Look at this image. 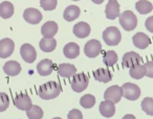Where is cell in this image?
<instances>
[{
  "label": "cell",
  "mask_w": 153,
  "mask_h": 119,
  "mask_svg": "<svg viewBox=\"0 0 153 119\" xmlns=\"http://www.w3.org/2000/svg\"><path fill=\"white\" fill-rule=\"evenodd\" d=\"M102 51V44L100 43V41L96 40H90L84 46V52L88 57H96Z\"/></svg>",
  "instance_id": "obj_6"
},
{
  "label": "cell",
  "mask_w": 153,
  "mask_h": 119,
  "mask_svg": "<svg viewBox=\"0 0 153 119\" xmlns=\"http://www.w3.org/2000/svg\"><path fill=\"white\" fill-rule=\"evenodd\" d=\"M122 39V34L117 27H107L103 32V40L108 46H117Z\"/></svg>",
  "instance_id": "obj_3"
},
{
  "label": "cell",
  "mask_w": 153,
  "mask_h": 119,
  "mask_svg": "<svg viewBox=\"0 0 153 119\" xmlns=\"http://www.w3.org/2000/svg\"><path fill=\"white\" fill-rule=\"evenodd\" d=\"M26 116L28 119H42L43 111L39 106H32L30 110L26 111Z\"/></svg>",
  "instance_id": "obj_29"
},
{
  "label": "cell",
  "mask_w": 153,
  "mask_h": 119,
  "mask_svg": "<svg viewBox=\"0 0 153 119\" xmlns=\"http://www.w3.org/2000/svg\"><path fill=\"white\" fill-rule=\"evenodd\" d=\"M68 119H83V114L80 110H76V109H74L71 110L67 115Z\"/></svg>",
  "instance_id": "obj_34"
},
{
  "label": "cell",
  "mask_w": 153,
  "mask_h": 119,
  "mask_svg": "<svg viewBox=\"0 0 153 119\" xmlns=\"http://www.w3.org/2000/svg\"><path fill=\"white\" fill-rule=\"evenodd\" d=\"M122 90H123V96L128 100H136L140 96V89L135 84H124L122 86Z\"/></svg>",
  "instance_id": "obj_5"
},
{
  "label": "cell",
  "mask_w": 153,
  "mask_h": 119,
  "mask_svg": "<svg viewBox=\"0 0 153 119\" xmlns=\"http://www.w3.org/2000/svg\"><path fill=\"white\" fill-rule=\"evenodd\" d=\"M80 104L84 109H91L96 104V97L91 94H85L80 99Z\"/></svg>",
  "instance_id": "obj_30"
},
{
  "label": "cell",
  "mask_w": 153,
  "mask_h": 119,
  "mask_svg": "<svg viewBox=\"0 0 153 119\" xmlns=\"http://www.w3.org/2000/svg\"><path fill=\"white\" fill-rule=\"evenodd\" d=\"M10 106V98L7 93L0 92V112H4Z\"/></svg>",
  "instance_id": "obj_32"
},
{
  "label": "cell",
  "mask_w": 153,
  "mask_h": 119,
  "mask_svg": "<svg viewBox=\"0 0 153 119\" xmlns=\"http://www.w3.org/2000/svg\"><path fill=\"white\" fill-rule=\"evenodd\" d=\"M106 18L109 20H114L115 18L120 17V4L117 0H109L105 9Z\"/></svg>",
  "instance_id": "obj_13"
},
{
  "label": "cell",
  "mask_w": 153,
  "mask_h": 119,
  "mask_svg": "<svg viewBox=\"0 0 153 119\" xmlns=\"http://www.w3.org/2000/svg\"><path fill=\"white\" fill-rule=\"evenodd\" d=\"M63 53L67 59H76L80 54V47L76 43L70 42L64 46Z\"/></svg>",
  "instance_id": "obj_21"
},
{
  "label": "cell",
  "mask_w": 153,
  "mask_h": 119,
  "mask_svg": "<svg viewBox=\"0 0 153 119\" xmlns=\"http://www.w3.org/2000/svg\"><path fill=\"white\" fill-rule=\"evenodd\" d=\"M53 119H62V118H60V117H56V118H53Z\"/></svg>",
  "instance_id": "obj_39"
},
{
  "label": "cell",
  "mask_w": 153,
  "mask_h": 119,
  "mask_svg": "<svg viewBox=\"0 0 153 119\" xmlns=\"http://www.w3.org/2000/svg\"><path fill=\"white\" fill-rule=\"evenodd\" d=\"M72 32H74L76 37H78V38H80V39H84L89 36L90 26H89V24L86 23V22H79V23H76V25L74 26Z\"/></svg>",
  "instance_id": "obj_17"
},
{
  "label": "cell",
  "mask_w": 153,
  "mask_h": 119,
  "mask_svg": "<svg viewBox=\"0 0 153 119\" xmlns=\"http://www.w3.org/2000/svg\"><path fill=\"white\" fill-rule=\"evenodd\" d=\"M140 61H142V57L140 54H137L134 51H129L124 54L123 60H122V66L124 68H132L140 64Z\"/></svg>",
  "instance_id": "obj_8"
},
{
  "label": "cell",
  "mask_w": 153,
  "mask_h": 119,
  "mask_svg": "<svg viewBox=\"0 0 153 119\" xmlns=\"http://www.w3.org/2000/svg\"><path fill=\"white\" fill-rule=\"evenodd\" d=\"M94 77L100 83H109L112 79V74L107 68H99L94 72Z\"/></svg>",
  "instance_id": "obj_20"
},
{
  "label": "cell",
  "mask_w": 153,
  "mask_h": 119,
  "mask_svg": "<svg viewBox=\"0 0 153 119\" xmlns=\"http://www.w3.org/2000/svg\"><path fill=\"white\" fill-rule=\"evenodd\" d=\"M3 71L9 76H16L21 71V65L16 61H9L3 66Z\"/></svg>",
  "instance_id": "obj_19"
},
{
  "label": "cell",
  "mask_w": 153,
  "mask_h": 119,
  "mask_svg": "<svg viewBox=\"0 0 153 119\" xmlns=\"http://www.w3.org/2000/svg\"><path fill=\"white\" fill-rule=\"evenodd\" d=\"M23 18L27 23L30 24H38L42 20V14L37 9H26L23 13Z\"/></svg>",
  "instance_id": "obj_12"
},
{
  "label": "cell",
  "mask_w": 153,
  "mask_h": 119,
  "mask_svg": "<svg viewBox=\"0 0 153 119\" xmlns=\"http://www.w3.org/2000/svg\"><path fill=\"white\" fill-rule=\"evenodd\" d=\"M58 32V24L55 21H47L41 27V34L43 38L51 39L55 37V35Z\"/></svg>",
  "instance_id": "obj_14"
},
{
  "label": "cell",
  "mask_w": 153,
  "mask_h": 119,
  "mask_svg": "<svg viewBox=\"0 0 153 119\" xmlns=\"http://www.w3.org/2000/svg\"><path fill=\"white\" fill-rule=\"evenodd\" d=\"M40 5L45 11H53L57 7V0H40Z\"/></svg>",
  "instance_id": "obj_33"
},
{
  "label": "cell",
  "mask_w": 153,
  "mask_h": 119,
  "mask_svg": "<svg viewBox=\"0 0 153 119\" xmlns=\"http://www.w3.org/2000/svg\"><path fill=\"white\" fill-rule=\"evenodd\" d=\"M120 24L127 32H131L137 26V18L131 11H125L120 15Z\"/></svg>",
  "instance_id": "obj_2"
},
{
  "label": "cell",
  "mask_w": 153,
  "mask_h": 119,
  "mask_svg": "<svg viewBox=\"0 0 153 119\" xmlns=\"http://www.w3.org/2000/svg\"><path fill=\"white\" fill-rule=\"evenodd\" d=\"M62 92V87L57 82H47L39 87L38 95L40 98L45 100L53 99L58 97Z\"/></svg>",
  "instance_id": "obj_1"
},
{
  "label": "cell",
  "mask_w": 153,
  "mask_h": 119,
  "mask_svg": "<svg viewBox=\"0 0 153 119\" xmlns=\"http://www.w3.org/2000/svg\"><path fill=\"white\" fill-rule=\"evenodd\" d=\"M144 67H145V69H146V76L150 77V79H153V61L146 62Z\"/></svg>",
  "instance_id": "obj_35"
},
{
  "label": "cell",
  "mask_w": 153,
  "mask_h": 119,
  "mask_svg": "<svg viewBox=\"0 0 153 119\" xmlns=\"http://www.w3.org/2000/svg\"><path fill=\"white\" fill-rule=\"evenodd\" d=\"M72 1H79V0H72Z\"/></svg>",
  "instance_id": "obj_40"
},
{
  "label": "cell",
  "mask_w": 153,
  "mask_h": 119,
  "mask_svg": "<svg viewBox=\"0 0 153 119\" xmlns=\"http://www.w3.org/2000/svg\"><path fill=\"white\" fill-rule=\"evenodd\" d=\"M14 14V5L9 1H3L0 3V17L3 19H9Z\"/></svg>",
  "instance_id": "obj_25"
},
{
  "label": "cell",
  "mask_w": 153,
  "mask_h": 119,
  "mask_svg": "<svg viewBox=\"0 0 153 119\" xmlns=\"http://www.w3.org/2000/svg\"><path fill=\"white\" fill-rule=\"evenodd\" d=\"M91 1L94 3H96V4H101V3H103L104 0H91Z\"/></svg>",
  "instance_id": "obj_38"
},
{
  "label": "cell",
  "mask_w": 153,
  "mask_h": 119,
  "mask_svg": "<svg viewBox=\"0 0 153 119\" xmlns=\"http://www.w3.org/2000/svg\"><path fill=\"white\" fill-rule=\"evenodd\" d=\"M129 73H130V76L134 79H140L146 75V69H145L144 65H136V66L132 67L130 68L129 70Z\"/></svg>",
  "instance_id": "obj_28"
},
{
  "label": "cell",
  "mask_w": 153,
  "mask_h": 119,
  "mask_svg": "<svg viewBox=\"0 0 153 119\" xmlns=\"http://www.w3.org/2000/svg\"><path fill=\"white\" fill-rule=\"evenodd\" d=\"M58 73L62 77H72L76 73V68L74 65L64 63L58 66Z\"/></svg>",
  "instance_id": "obj_22"
},
{
  "label": "cell",
  "mask_w": 153,
  "mask_h": 119,
  "mask_svg": "<svg viewBox=\"0 0 153 119\" xmlns=\"http://www.w3.org/2000/svg\"><path fill=\"white\" fill-rule=\"evenodd\" d=\"M88 83H89V79H88V76L84 72L76 73L72 76L71 81H70L71 89L74 92H76V93L83 92L88 87Z\"/></svg>",
  "instance_id": "obj_4"
},
{
  "label": "cell",
  "mask_w": 153,
  "mask_h": 119,
  "mask_svg": "<svg viewBox=\"0 0 153 119\" xmlns=\"http://www.w3.org/2000/svg\"><path fill=\"white\" fill-rule=\"evenodd\" d=\"M142 110L149 116H153V98L146 97L142 101Z\"/></svg>",
  "instance_id": "obj_31"
},
{
  "label": "cell",
  "mask_w": 153,
  "mask_h": 119,
  "mask_svg": "<svg viewBox=\"0 0 153 119\" xmlns=\"http://www.w3.org/2000/svg\"><path fill=\"white\" fill-rule=\"evenodd\" d=\"M122 97H123V90L120 86H111L104 93L105 100H110L113 104L121 101Z\"/></svg>",
  "instance_id": "obj_7"
},
{
  "label": "cell",
  "mask_w": 153,
  "mask_h": 119,
  "mask_svg": "<svg viewBox=\"0 0 153 119\" xmlns=\"http://www.w3.org/2000/svg\"><path fill=\"white\" fill-rule=\"evenodd\" d=\"M145 26H146L147 30L153 34V16L149 17L148 19L146 20V23H145Z\"/></svg>",
  "instance_id": "obj_36"
},
{
  "label": "cell",
  "mask_w": 153,
  "mask_h": 119,
  "mask_svg": "<svg viewBox=\"0 0 153 119\" xmlns=\"http://www.w3.org/2000/svg\"><path fill=\"white\" fill-rule=\"evenodd\" d=\"M14 104L16 108H18L21 111H27L33 106L30 97L25 93H20L15 96L14 98Z\"/></svg>",
  "instance_id": "obj_11"
},
{
  "label": "cell",
  "mask_w": 153,
  "mask_h": 119,
  "mask_svg": "<svg viewBox=\"0 0 153 119\" xmlns=\"http://www.w3.org/2000/svg\"><path fill=\"white\" fill-rule=\"evenodd\" d=\"M99 110H100L101 115L106 118H110L115 114V106L110 100H105V101L101 102Z\"/></svg>",
  "instance_id": "obj_18"
},
{
  "label": "cell",
  "mask_w": 153,
  "mask_h": 119,
  "mask_svg": "<svg viewBox=\"0 0 153 119\" xmlns=\"http://www.w3.org/2000/svg\"><path fill=\"white\" fill-rule=\"evenodd\" d=\"M123 119H136V118H135V116H134V115L127 114V115H125V116L123 117Z\"/></svg>",
  "instance_id": "obj_37"
},
{
  "label": "cell",
  "mask_w": 153,
  "mask_h": 119,
  "mask_svg": "<svg viewBox=\"0 0 153 119\" xmlns=\"http://www.w3.org/2000/svg\"><path fill=\"white\" fill-rule=\"evenodd\" d=\"M117 60H119V57H117V54L115 51L113 50L105 51L104 57H103V63L107 67H112L113 65H115L117 62Z\"/></svg>",
  "instance_id": "obj_27"
},
{
  "label": "cell",
  "mask_w": 153,
  "mask_h": 119,
  "mask_svg": "<svg viewBox=\"0 0 153 119\" xmlns=\"http://www.w3.org/2000/svg\"><path fill=\"white\" fill-rule=\"evenodd\" d=\"M80 16V9L76 5H69L65 9L63 14V18L68 22H71L76 20V18H79Z\"/></svg>",
  "instance_id": "obj_23"
},
{
  "label": "cell",
  "mask_w": 153,
  "mask_h": 119,
  "mask_svg": "<svg viewBox=\"0 0 153 119\" xmlns=\"http://www.w3.org/2000/svg\"><path fill=\"white\" fill-rule=\"evenodd\" d=\"M135 9L140 14L145 15V14H149L150 12H152L153 5L150 1H148V0H140V1L136 2Z\"/></svg>",
  "instance_id": "obj_26"
},
{
  "label": "cell",
  "mask_w": 153,
  "mask_h": 119,
  "mask_svg": "<svg viewBox=\"0 0 153 119\" xmlns=\"http://www.w3.org/2000/svg\"><path fill=\"white\" fill-rule=\"evenodd\" d=\"M53 70V63L51 60L45 59L42 60L41 62L38 63L37 65V71L41 76H47L49 75Z\"/></svg>",
  "instance_id": "obj_15"
},
{
  "label": "cell",
  "mask_w": 153,
  "mask_h": 119,
  "mask_svg": "<svg viewBox=\"0 0 153 119\" xmlns=\"http://www.w3.org/2000/svg\"><path fill=\"white\" fill-rule=\"evenodd\" d=\"M15 49V43L10 38L2 39L0 41V57L1 59H7L11 57L12 53Z\"/></svg>",
  "instance_id": "obj_9"
},
{
  "label": "cell",
  "mask_w": 153,
  "mask_h": 119,
  "mask_svg": "<svg viewBox=\"0 0 153 119\" xmlns=\"http://www.w3.org/2000/svg\"><path fill=\"white\" fill-rule=\"evenodd\" d=\"M132 42H133L134 46L137 47L140 49H145L150 45L151 41L150 38L144 32H137L132 37Z\"/></svg>",
  "instance_id": "obj_16"
},
{
  "label": "cell",
  "mask_w": 153,
  "mask_h": 119,
  "mask_svg": "<svg viewBox=\"0 0 153 119\" xmlns=\"http://www.w3.org/2000/svg\"><path fill=\"white\" fill-rule=\"evenodd\" d=\"M39 46H40L41 50L44 51V52H51L57 47V41L55 40V38H51V39L43 38L41 39L40 43H39Z\"/></svg>",
  "instance_id": "obj_24"
},
{
  "label": "cell",
  "mask_w": 153,
  "mask_h": 119,
  "mask_svg": "<svg viewBox=\"0 0 153 119\" xmlns=\"http://www.w3.org/2000/svg\"><path fill=\"white\" fill-rule=\"evenodd\" d=\"M20 54L21 57L26 63H34L37 59V51L30 44H23L20 48Z\"/></svg>",
  "instance_id": "obj_10"
}]
</instances>
